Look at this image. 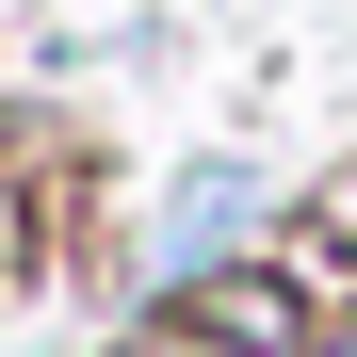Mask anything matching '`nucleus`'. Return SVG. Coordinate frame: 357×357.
<instances>
[{
	"instance_id": "nucleus-1",
	"label": "nucleus",
	"mask_w": 357,
	"mask_h": 357,
	"mask_svg": "<svg viewBox=\"0 0 357 357\" xmlns=\"http://www.w3.org/2000/svg\"><path fill=\"white\" fill-rule=\"evenodd\" d=\"M146 325H178L195 357H309V341H325L341 309H325V292H309V276H292V260L260 244V260H211V276L146 292Z\"/></svg>"
},
{
	"instance_id": "nucleus-2",
	"label": "nucleus",
	"mask_w": 357,
	"mask_h": 357,
	"mask_svg": "<svg viewBox=\"0 0 357 357\" xmlns=\"http://www.w3.org/2000/svg\"><path fill=\"white\" fill-rule=\"evenodd\" d=\"M260 244H276V178H260V162H178V195H162V227H146V292L211 276V260H260Z\"/></svg>"
},
{
	"instance_id": "nucleus-3",
	"label": "nucleus",
	"mask_w": 357,
	"mask_h": 357,
	"mask_svg": "<svg viewBox=\"0 0 357 357\" xmlns=\"http://www.w3.org/2000/svg\"><path fill=\"white\" fill-rule=\"evenodd\" d=\"M98 357H195V341H178V325H146V309H130V325H114Z\"/></svg>"
},
{
	"instance_id": "nucleus-4",
	"label": "nucleus",
	"mask_w": 357,
	"mask_h": 357,
	"mask_svg": "<svg viewBox=\"0 0 357 357\" xmlns=\"http://www.w3.org/2000/svg\"><path fill=\"white\" fill-rule=\"evenodd\" d=\"M17 211H33V195H0V292L33 276V227H17Z\"/></svg>"
},
{
	"instance_id": "nucleus-5",
	"label": "nucleus",
	"mask_w": 357,
	"mask_h": 357,
	"mask_svg": "<svg viewBox=\"0 0 357 357\" xmlns=\"http://www.w3.org/2000/svg\"><path fill=\"white\" fill-rule=\"evenodd\" d=\"M309 357H357V309H341V325H325V341H309Z\"/></svg>"
}]
</instances>
